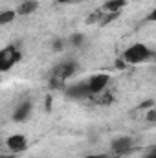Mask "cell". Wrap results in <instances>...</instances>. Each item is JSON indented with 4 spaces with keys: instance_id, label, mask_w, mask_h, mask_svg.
<instances>
[{
    "instance_id": "obj_1",
    "label": "cell",
    "mask_w": 156,
    "mask_h": 158,
    "mask_svg": "<svg viewBox=\"0 0 156 158\" xmlns=\"http://www.w3.org/2000/svg\"><path fill=\"white\" fill-rule=\"evenodd\" d=\"M77 72V63L76 61H64V63H59L57 66H53V70L50 72V86L59 90V88H64L66 86V81L72 77L74 74Z\"/></svg>"
},
{
    "instance_id": "obj_2",
    "label": "cell",
    "mask_w": 156,
    "mask_h": 158,
    "mask_svg": "<svg viewBox=\"0 0 156 158\" xmlns=\"http://www.w3.org/2000/svg\"><path fill=\"white\" fill-rule=\"evenodd\" d=\"M149 59H153V50L143 42H134L121 53V61L127 64H142Z\"/></svg>"
},
{
    "instance_id": "obj_3",
    "label": "cell",
    "mask_w": 156,
    "mask_h": 158,
    "mask_svg": "<svg viewBox=\"0 0 156 158\" xmlns=\"http://www.w3.org/2000/svg\"><path fill=\"white\" fill-rule=\"evenodd\" d=\"M20 59H22V52L15 44H9V46L0 48V72L13 70L18 64Z\"/></svg>"
},
{
    "instance_id": "obj_4",
    "label": "cell",
    "mask_w": 156,
    "mask_h": 158,
    "mask_svg": "<svg viewBox=\"0 0 156 158\" xmlns=\"http://www.w3.org/2000/svg\"><path fill=\"white\" fill-rule=\"evenodd\" d=\"M63 90H64L66 98H70V99L83 101V99L92 98V94H90V90H88V85L83 83V81H81V83H74V85H68V86H64Z\"/></svg>"
},
{
    "instance_id": "obj_5",
    "label": "cell",
    "mask_w": 156,
    "mask_h": 158,
    "mask_svg": "<svg viewBox=\"0 0 156 158\" xmlns=\"http://www.w3.org/2000/svg\"><path fill=\"white\" fill-rule=\"evenodd\" d=\"M134 147V140L130 136H119V138H114L110 142V151L114 156H123V155H129Z\"/></svg>"
},
{
    "instance_id": "obj_6",
    "label": "cell",
    "mask_w": 156,
    "mask_h": 158,
    "mask_svg": "<svg viewBox=\"0 0 156 158\" xmlns=\"http://www.w3.org/2000/svg\"><path fill=\"white\" fill-rule=\"evenodd\" d=\"M109 83H110V76H109V74H96V76H92V77L86 81L88 90H90L92 96H99V94H103L105 88L109 86Z\"/></svg>"
},
{
    "instance_id": "obj_7",
    "label": "cell",
    "mask_w": 156,
    "mask_h": 158,
    "mask_svg": "<svg viewBox=\"0 0 156 158\" xmlns=\"http://www.w3.org/2000/svg\"><path fill=\"white\" fill-rule=\"evenodd\" d=\"M6 145L13 155L22 153V151L28 149V136L26 134H11V136L6 138Z\"/></svg>"
},
{
    "instance_id": "obj_8",
    "label": "cell",
    "mask_w": 156,
    "mask_h": 158,
    "mask_svg": "<svg viewBox=\"0 0 156 158\" xmlns=\"http://www.w3.org/2000/svg\"><path fill=\"white\" fill-rule=\"evenodd\" d=\"M31 112H33V103H31L30 99H24V101H20V103L13 109V119L18 121V123H24V121L30 119Z\"/></svg>"
},
{
    "instance_id": "obj_9",
    "label": "cell",
    "mask_w": 156,
    "mask_h": 158,
    "mask_svg": "<svg viewBox=\"0 0 156 158\" xmlns=\"http://www.w3.org/2000/svg\"><path fill=\"white\" fill-rule=\"evenodd\" d=\"M37 9H39V0H24V2L18 6V9H17V15L28 17V15H33Z\"/></svg>"
},
{
    "instance_id": "obj_10",
    "label": "cell",
    "mask_w": 156,
    "mask_h": 158,
    "mask_svg": "<svg viewBox=\"0 0 156 158\" xmlns=\"http://www.w3.org/2000/svg\"><path fill=\"white\" fill-rule=\"evenodd\" d=\"M15 19H17V11L15 9H4V11H0V28L11 24Z\"/></svg>"
},
{
    "instance_id": "obj_11",
    "label": "cell",
    "mask_w": 156,
    "mask_h": 158,
    "mask_svg": "<svg viewBox=\"0 0 156 158\" xmlns=\"http://www.w3.org/2000/svg\"><path fill=\"white\" fill-rule=\"evenodd\" d=\"M125 4H127L125 0H107V2H105V9H107V11H114V13H117Z\"/></svg>"
},
{
    "instance_id": "obj_12",
    "label": "cell",
    "mask_w": 156,
    "mask_h": 158,
    "mask_svg": "<svg viewBox=\"0 0 156 158\" xmlns=\"http://www.w3.org/2000/svg\"><path fill=\"white\" fill-rule=\"evenodd\" d=\"M68 44H72V46H76V48L83 46V44H84V35H81V33L70 35V37H68Z\"/></svg>"
},
{
    "instance_id": "obj_13",
    "label": "cell",
    "mask_w": 156,
    "mask_h": 158,
    "mask_svg": "<svg viewBox=\"0 0 156 158\" xmlns=\"http://www.w3.org/2000/svg\"><path fill=\"white\" fill-rule=\"evenodd\" d=\"M64 44H66V40L57 37V39H53V42H51V50L53 52H63L64 50Z\"/></svg>"
},
{
    "instance_id": "obj_14",
    "label": "cell",
    "mask_w": 156,
    "mask_h": 158,
    "mask_svg": "<svg viewBox=\"0 0 156 158\" xmlns=\"http://www.w3.org/2000/svg\"><path fill=\"white\" fill-rule=\"evenodd\" d=\"M147 121H149V123H154L156 121V109H151V110L147 112Z\"/></svg>"
},
{
    "instance_id": "obj_15",
    "label": "cell",
    "mask_w": 156,
    "mask_h": 158,
    "mask_svg": "<svg viewBox=\"0 0 156 158\" xmlns=\"http://www.w3.org/2000/svg\"><path fill=\"white\" fill-rule=\"evenodd\" d=\"M83 158H110L109 155H101V153H97V155H86V156Z\"/></svg>"
},
{
    "instance_id": "obj_16",
    "label": "cell",
    "mask_w": 156,
    "mask_h": 158,
    "mask_svg": "<svg viewBox=\"0 0 156 158\" xmlns=\"http://www.w3.org/2000/svg\"><path fill=\"white\" fill-rule=\"evenodd\" d=\"M59 4H72V2H77V0H57Z\"/></svg>"
},
{
    "instance_id": "obj_17",
    "label": "cell",
    "mask_w": 156,
    "mask_h": 158,
    "mask_svg": "<svg viewBox=\"0 0 156 158\" xmlns=\"http://www.w3.org/2000/svg\"><path fill=\"white\" fill-rule=\"evenodd\" d=\"M145 158H156V151L153 149V151H151V153H149V155H147Z\"/></svg>"
},
{
    "instance_id": "obj_18",
    "label": "cell",
    "mask_w": 156,
    "mask_h": 158,
    "mask_svg": "<svg viewBox=\"0 0 156 158\" xmlns=\"http://www.w3.org/2000/svg\"><path fill=\"white\" fill-rule=\"evenodd\" d=\"M0 158H15V155H0Z\"/></svg>"
}]
</instances>
